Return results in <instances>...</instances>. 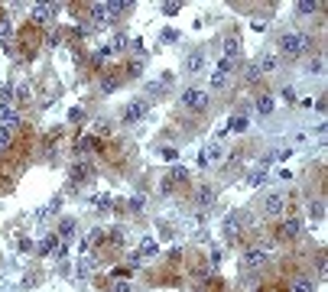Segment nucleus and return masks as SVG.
Listing matches in <instances>:
<instances>
[{
  "instance_id": "nucleus-37",
  "label": "nucleus",
  "mask_w": 328,
  "mask_h": 292,
  "mask_svg": "<svg viewBox=\"0 0 328 292\" xmlns=\"http://www.w3.org/2000/svg\"><path fill=\"white\" fill-rule=\"evenodd\" d=\"M140 72H143V62H140V59H137V62H127V75H130V78H137Z\"/></svg>"
},
{
  "instance_id": "nucleus-44",
  "label": "nucleus",
  "mask_w": 328,
  "mask_h": 292,
  "mask_svg": "<svg viewBox=\"0 0 328 292\" xmlns=\"http://www.w3.org/2000/svg\"><path fill=\"white\" fill-rule=\"evenodd\" d=\"M140 260H143L140 253H130V263H127V267H130V270H137V267H140Z\"/></svg>"
},
{
  "instance_id": "nucleus-12",
  "label": "nucleus",
  "mask_w": 328,
  "mask_h": 292,
  "mask_svg": "<svg viewBox=\"0 0 328 292\" xmlns=\"http://www.w3.org/2000/svg\"><path fill=\"white\" fill-rule=\"evenodd\" d=\"M257 68H260V75L263 72H276V68H280V56H276V52H263L260 62H257Z\"/></svg>"
},
{
  "instance_id": "nucleus-40",
  "label": "nucleus",
  "mask_w": 328,
  "mask_h": 292,
  "mask_svg": "<svg viewBox=\"0 0 328 292\" xmlns=\"http://www.w3.org/2000/svg\"><path fill=\"white\" fill-rule=\"evenodd\" d=\"M163 39H166V42H175V39H179V30H172V26H166V30H163Z\"/></svg>"
},
{
  "instance_id": "nucleus-23",
  "label": "nucleus",
  "mask_w": 328,
  "mask_h": 292,
  "mask_svg": "<svg viewBox=\"0 0 328 292\" xmlns=\"http://www.w3.org/2000/svg\"><path fill=\"white\" fill-rule=\"evenodd\" d=\"M318 7H322V4H318V0H299V4H296V10L302 13V16H309V13H315Z\"/></svg>"
},
{
  "instance_id": "nucleus-48",
  "label": "nucleus",
  "mask_w": 328,
  "mask_h": 292,
  "mask_svg": "<svg viewBox=\"0 0 328 292\" xmlns=\"http://www.w3.org/2000/svg\"><path fill=\"white\" fill-rule=\"evenodd\" d=\"M114 292H130V286H127V282H117V286H114Z\"/></svg>"
},
{
  "instance_id": "nucleus-33",
  "label": "nucleus",
  "mask_w": 328,
  "mask_h": 292,
  "mask_svg": "<svg viewBox=\"0 0 328 292\" xmlns=\"http://www.w3.org/2000/svg\"><path fill=\"white\" fill-rule=\"evenodd\" d=\"M179 10H182V4H179V0H166V4H163V13H166V16H175Z\"/></svg>"
},
{
  "instance_id": "nucleus-29",
  "label": "nucleus",
  "mask_w": 328,
  "mask_h": 292,
  "mask_svg": "<svg viewBox=\"0 0 328 292\" xmlns=\"http://www.w3.org/2000/svg\"><path fill=\"white\" fill-rule=\"evenodd\" d=\"M267 182V169H260V172H250L247 175V185H250V189H257V185H263Z\"/></svg>"
},
{
  "instance_id": "nucleus-18",
  "label": "nucleus",
  "mask_w": 328,
  "mask_h": 292,
  "mask_svg": "<svg viewBox=\"0 0 328 292\" xmlns=\"http://www.w3.org/2000/svg\"><path fill=\"white\" fill-rule=\"evenodd\" d=\"M208 85L215 88V91H224V88L231 85V82H228V75H224V72H218V68H215V72H211V78H208Z\"/></svg>"
},
{
  "instance_id": "nucleus-43",
  "label": "nucleus",
  "mask_w": 328,
  "mask_h": 292,
  "mask_svg": "<svg viewBox=\"0 0 328 292\" xmlns=\"http://www.w3.org/2000/svg\"><path fill=\"white\" fill-rule=\"evenodd\" d=\"M111 49H127V36H123V33H117V39H114Z\"/></svg>"
},
{
  "instance_id": "nucleus-31",
  "label": "nucleus",
  "mask_w": 328,
  "mask_h": 292,
  "mask_svg": "<svg viewBox=\"0 0 328 292\" xmlns=\"http://www.w3.org/2000/svg\"><path fill=\"white\" fill-rule=\"evenodd\" d=\"M117 85H120V82H117V75H108V78H101V91H104V94H111Z\"/></svg>"
},
{
  "instance_id": "nucleus-20",
  "label": "nucleus",
  "mask_w": 328,
  "mask_h": 292,
  "mask_svg": "<svg viewBox=\"0 0 328 292\" xmlns=\"http://www.w3.org/2000/svg\"><path fill=\"white\" fill-rule=\"evenodd\" d=\"M137 253H140V256H156V253H159V244L153 241V237H143V244H140Z\"/></svg>"
},
{
  "instance_id": "nucleus-27",
  "label": "nucleus",
  "mask_w": 328,
  "mask_h": 292,
  "mask_svg": "<svg viewBox=\"0 0 328 292\" xmlns=\"http://www.w3.org/2000/svg\"><path fill=\"white\" fill-rule=\"evenodd\" d=\"M289 292H315V286H312V279H296L289 286Z\"/></svg>"
},
{
  "instance_id": "nucleus-13",
  "label": "nucleus",
  "mask_w": 328,
  "mask_h": 292,
  "mask_svg": "<svg viewBox=\"0 0 328 292\" xmlns=\"http://www.w3.org/2000/svg\"><path fill=\"white\" fill-rule=\"evenodd\" d=\"M88 16H91L94 23H108L111 10H108V4H88Z\"/></svg>"
},
{
  "instance_id": "nucleus-11",
  "label": "nucleus",
  "mask_w": 328,
  "mask_h": 292,
  "mask_svg": "<svg viewBox=\"0 0 328 292\" xmlns=\"http://www.w3.org/2000/svg\"><path fill=\"white\" fill-rule=\"evenodd\" d=\"M0 123H4V127H20V114L13 111V104H0Z\"/></svg>"
},
{
  "instance_id": "nucleus-16",
  "label": "nucleus",
  "mask_w": 328,
  "mask_h": 292,
  "mask_svg": "<svg viewBox=\"0 0 328 292\" xmlns=\"http://www.w3.org/2000/svg\"><path fill=\"white\" fill-rule=\"evenodd\" d=\"M104 4H108V10H111V16H120V13H127L130 7V0H104Z\"/></svg>"
},
{
  "instance_id": "nucleus-30",
  "label": "nucleus",
  "mask_w": 328,
  "mask_h": 292,
  "mask_svg": "<svg viewBox=\"0 0 328 292\" xmlns=\"http://www.w3.org/2000/svg\"><path fill=\"white\" fill-rule=\"evenodd\" d=\"M309 215H312L315 221H322V218H325V201H322V198L312 201V205H309Z\"/></svg>"
},
{
  "instance_id": "nucleus-45",
  "label": "nucleus",
  "mask_w": 328,
  "mask_h": 292,
  "mask_svg": "<svg viewBox=\"0 0 328 292\" xmlns=\"http://www.w3.org/2000/svg\"><path fill=\"white\" fill-rule=\"evenodd\" d=\"M20 250H23V253L33 250V241H30V237H23V241H20Z\"/></svg>"
},
{
  "instance_id": "nucleus-6",
  "label": "nucleus",
  "mask_w": 328,
  "mask_h": 292,
  "mask_svg": "<svg viewBox=\"0 0 328 292\" xmlns=\"http://www.w3.org/2000/svg\"><path fill=\"white\" fill-rule=\"evenodd\" d=\"M218 159H221V143L215 140V143H208V146L198 153V166H201V169H208V166H215Z\"/></svg>"
},
{
  "instance_id": "nucleus-17",
  "label": "nucleus",
  "mask_w": 328,
  "mask_h": 292,
  "mask_svg": "<svg viewBox=\"0 0 328 292\" xmlns=\"http://www.w3.org/2000/svg\"><path fill=\"white\" fill-rule=\"evenodd\" d=\"M224 56H228V59H237V56H241V39H237V36H228V39H224Z\"/></svg>"
},
{
  "instance_id": "nucleus-9",
  "label": "nucleus",
  "mask_w": 328,
  "mask_h": 292,
  "mask_svg": "<svg viewBox=\"0 0 328 292\" xmlns=\"http://www.w3.org/2000/svg\"><path fill=\"white\" fill-rule=\"evenodd\" d=\"M267 267V250H247L244 253V270H260Z\"/></svg>"
},
{
  "instance_id": "nucleus-21",
  "label": "nucleus",
  "mask_w": 328,
  "mask_h": 292,
  "mask_svg": "<svg viewBox=\"0 0 328 292\" xmlns=\"http://www.w3.org/2000/svg\"><path fill=\"white\" fill-rule=\"evenodd\" d=\"M59 237H62V241H72V237H75V221L72 218H65L59 224Z\"/></svg>"
},
{
  "instance_id": "nucleus-5",
  "label": "nucleus",
  "mask_w": 328,
  "mask_h": 292,
  "mask_svg": "<svg viewBox=\"0 0 328 292\" xmlns=\"http://www.w3.org/2000/svg\"><path fill=\"white\" fill-rule=\"evenodd\" d=\"M283 211H286V195H283V192L267 195V201H263V215H283Z\"/></svg>"
},
{
  "instance_id": "nucleus-1",
  "label": "nucleus",
  "mask_w": 328,
  "mask_h": 292,
  "mask_svg": "<svg viewBox=\"0 0 328 292\" xmlns=\"http://www.w3.org/2000/svg\"><path fill=\"white\" fill-rule=\"evenodd\" d=\"M306 42H309V36H302V33H296V30H289V33H283V36H280V49H283V56L296 59V56H302Z\"/></svg>"
},
{
  "instance_id": "nucleus-32",
  "label": "nucleus",
  "mask_w": 328,
  "mask_h": 292,
  "mask_svg": "<svg viewBox=\"0 0 328 292\" xmlns=\"http://www.w3.org/2000/svg\"><path fill=\"white\" fill-rule=\"evenodd\" d=\"M228 130H234V134H244V130H247V117H231Z\"/></svg>"
},
{
  "instance_id": "nucleus-35",
  "label": "nucleus",
  "mask_w": 328,
  "mask_h": 292,
  "mask_svg": "<svg viewBox=\"0 0 328 292\" xmlns=\"http://www.w3.org/2000/svg\"><path fill=\"white\" fill-rule=\"evenodd\" d=\"M13 36V26H10V20L7 16H0V39H10Z\"/></svg>"
},
{
  "instance_id": "nucleus-46",
  "label": "nucleus",
  "mask_w": 328,
  "mask_h": 292,
  "mask_svg": "<svg viewBox=\"0 0 328 292\" xmlns=\"http://www.w3.org/2000/svg\"><path fill=\"white\" fill-rule=\"evenodd\" d=\"M283 97H286V101H296V91H292V88L286 85V88H283Z\"/></svg>"
},
{
  "instance_id": "nucleus-22",
  "label": "nucleus",
  "mask_w": 328,
  "mask_h": 292,
  "mask_svg": "<svg viewBox=\"0 0 328 292\" xmlns=\"http://www.w3.org/2000/svg\"><path fill=\"white\" fill-rule=\"evenodd\" d=\"M257 111H260L263 117L273 114V97H270V94H260V97H257Z\"/></svg>"
},
{
  "instance_id": "nucleus-26",
  "label": "nucleus",
  "mask_w": 328,
  "mask_h": 292,
  "mask_svg": "<svg viewBox=\"0 0 328 292\" xmlns=\"http://www.w3.org/2000/svg\"><path fill=\"white\" fill-rule=\"evenodd\" d=\"M13 143V127H4V123H0V149H7Z\"/></svg>"
},
{
  "instance_id": "nucleus-24",
  "label": "nucleus",
  "mask_w": 328,
  "mask_h": 292,
  "mask_svg": "<svg viewBox=\"0 0 328 292\" xmlns=\"http://www.w3.org/2000/svg\"><path fill=\"white\" fill-rule=\"evenodd\" d=\"M244 82H247V85H257V82H260V68H257V62L244 68Z\"/></svg>"
},
{
  "instance_id": "nucleus-4",
  "label": "nucleus",
  "mask_w": 328,
  "mask_h": 292,
  "mask_svg": "<svg viewBox=\"0 0 328 292\" xmlns=\"http://www.w3.org/2000/svg\"><path fill=\"white\" fill-rule=\"evenodd\" d=\"M52 13H56V7H52V4H33L30 20H33V26H46L52 20Z\"/></svg>"
},
{
  "instance_id": "nucleus-38",
  "label": "nucleus",
  "mask_w": 328,
  "mask_h": 292,
  "mask_svg": "<svg viewBox=\"0 0 328 292\" xmlns=\"http://www.w3.org/2000/svg\"><path fill=\"white\" fill-rule=\"evenodd\" d=\"M127 208L130 211H143V195H134V198L127 201Z\"/></svg>"
},
{
  "instance_id": "nucleus-10",
  "label": "nucleus",
  "mask_w": 328,
  "mask_h": 292,
  "mask_svg": "<svg viewBox=\"0 0 328 292\" xmlns=\"http://www.w3.org/2000/svg\"><path fill=\"white\" fill-rule=\"evenodd\" d=\"M205 62H208V59H205V52H201V49H195L192 56L185 59V72H189V75H198L201 68H205Z\"/></svg>"
},
{
  "instance_id": "nucleus-42",
  "label": "nucleus",
  "mask_w": 328,
  "mask_h": 292,
  "mask_svg": "<svg viewBox=\"0 0 328 292\" xmlns=\"http://www.w3.org/2000/svg\"><path fill=\"white\" fill-rule=\"evenodd\" d=\"M94 208H111V195H97V198H94Z\"/></svg>"
},
{
  "instance_id": "nucleus-28",
  "label": "nucleus",
  "mask_w": 328,
  "mask_h": 292,
  "mask_svg": "<svg viewBox=\"0 0 328 292\" xmlns=\"http://www.w3.org/2000/svg\"><path fill=\"white\" fill-rule=\"evenodd\" d=\"M234 68H237V59H218V72H224V75H231L234 72Z\"/></svg>"
},
{
  "instance_id": "nucleus-8",
  "label": "nucleus",
  "mask_w": 328,
  "mask_h": 292,
  "mask_svg": "<svg viewBox=\"0 0 328 292\" xmlns=\"http://www.w3.org/2000/svg\"><path fill=\"white\" fill-rule=\"evenodd\" d=\"M195 205H198V208H211V205H215V185H198V189H195Z\"/></svg>"
},
{
  "instance_id": "nucleus-36",
  "label": "nucleus",
  "mask_w": 328,
  "mask_h": 292,
  "mask_svg": "<svg viewBox=\"0 0 328 292\" xmlns=\"http://www.w3.org/2000/svg\"><path fill=\"white\" fill-rule=\"evenodd\" d=\"M59 42H62V30H49V33H46V46H52V49H56Z\"/></svg>"
},
{
  "instance_id": "nucleus-15",
  "label": "nucleus",
  "mask_w": 328,
  "mask_h": 292,
  "mask_svg": "<svg viewBox=\"0 0 328 292\" xmlns=\"http://www.w3.org/2000/svg\"><path fill=\"white\" fill-rule=\"evenodd\" d=\"M59 247H62V237H59V234H49L46 241L39 244V253H56Z\"/></svg>"
},
{
  "instance_id": "nucleus-39",
  "label": "nucleus",
  "mask_w": 328,
  "mask_h": 292,
  "mask_svg": "<svg viewBox=\"0 0 328 292\" xmlns=\"http://www.w3.org/2000/svg\"><path fill=\"white\" fill-rule=\"evenodd\" d=\"M68 120H72V123H82V120H85V111H82V108H72V111H68Z\"/></svg>"
},
{
  "instance_id": "nucleus-25",
  "label": "nucleus",
  "mask_w": 328,
  "mask_h": 292,
  "mask_svg": "<svg viewBox=\"0 0 328 292\" xmlns=\"http://www.w3.org/2000/svg\"><path fill=\"white\" fill-rule=\"evenodd\" d=\"M111 52H114L111 46H101V49H97V52H94V56H91V59H94V65H108V59H111Z\"/></svg>"
},
{
  "instance_id": "nucleus-2",
  "label": "nucleus",
  "mask_w": 328,
  "mask_h": 292,
  "mask_svg": "<svg viewBox=\"0 0 328 292\" xmlns=\"http://www.w3.org/2000/svg\"><path fill=\"white\" fill-rule=\"evenodd\" d=\"M182 108L192 111V114L208 111V91H201V88H185L182 91Z\"/></svg>"
},
{
  "instance_id": "nucleus-34",
  "label": "nucleus",
  "mask_w": 328,
  "mask_h": 292,
  "mask_svg": "<svg viewBox=\"0 0 328 292\" xmlns=\"http://www.w3.org/2000/svg\"><path fill=\"white\" fill-rule=\"evenodd\" d=\"M224 231H228V234H237V231H241V218H237V215H231V218L224 221Z\"/></svg>"
},
{
  "instance_id": "nucleus-7",
  "label": "nucleus",
  "mask_w": 328,
  "mask_h": 292,
  "mask_svg": "<svg viewBox=\"0 0 328 292\" xmlns=\"http://www.w3.org/2000/svg\"><path fill=\"white\" fill-rule=\"evenodd\" d=\"M299 231H302V224H299V218H286L280 224V241H296Z\"/></svg>"
},
{
  "instance_id": "nucleus-47",
  "label": "nucleus",
  "mask_w": 328,
  "mask_h": 292,
  "mask_svg": "<svg viewBox=\"0 0 328 292\" xmlns=\"http://www.w3.org/2000/svg\"><path fill=\"white\" fill-rule=\"evenodd\" d=\"M163 91H166L163 85H149V94H153V97H159V94H163Z\"/></svg>"
},
{
  "instance_id": "nucleus-19",
  "label": "nucleus",
  "mask_w": 328,
  "mask_h": 292,
  "mask_svg": "<svg viewBox=\"0 0 328 292\" xmlns=\"http://www.w3.org/2000/svg\"><path fill=\"white\" fill-rule=\"evenodd\" d=\"M169 182H172V185H185V182H189V169H185V166H172Z\"/></svg>"
},
{
  "instance_id": "nucleus-3",
  "label": "nucleus",
  "mask_w": 328,
  "mask_h": 292,
  "mask_svg": "<svg viewBox=\"0 0 328 292\" xmlns=\"http://www.w3.org/2000/svg\"><path fill=\"white\" fill-rule=\"evenodd\" d=\"M146 111H149V104L143 101V97H137V101H130L127 108H123V120H127V123H137V120L146 117Z\"/></svg>"
},
{
  "instance_id": "nucleus-14",
  "label": "nucleus",
  "mask_w": 328,
  "mask_h": 292,
  "mask_svg": "<svg viewBox=\"0 0 328 292\" xmlns=\"http://www.w3.org/2000/svg\"><path fill=\"white\" fill-rule=\"evenodd\" d=\"M68 175H72V179H78V182H85L88 175H91V166H88V163H72Z\"/></svg>"
},
{
  "instance_id": "nucleus-41",
  "label": "nucleus",
  "mask_w": 328,
  "mask_h": 292,
  "mask_svg": "<svg viewBox=\"0 0 328 292\" xmlns=\"http://www.w3.org/2000/svg\"><path fill=\"white\" fill-rule=\"evenodd\" d=\"M101 237H104V231H101V227H94V231L88 234V241H85V244H101Z\"/></svg>"
}]
</instances>
